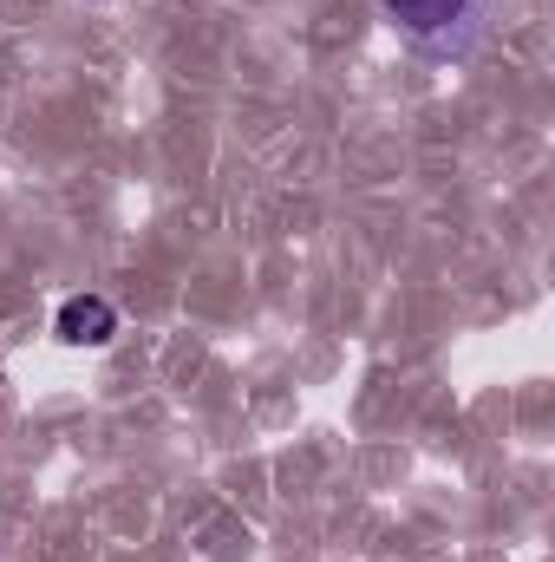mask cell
Instances as JSON below:
<instances>
[{"label": "cell", "instance_id": "1", "mask_svg": "<svg viewBox=\"0 0 555 562\" xmlns=\"http://www.w3.org/2000/svg\"><path fill=\"white\" fill-rule=\"evenodd\" d=\"M490 0H380V20L406 33L424 59H471Z\"/></svg>", "mask_w": 555, "mask_h": 562}, {"label": "cell", "instance_id": "2", "mask_svg": "<svg viewBox=\"0 0 555 562\" xmlns=\"http://www.w3.org/2000/svg\"><path fill=\"white\" fill-rule=\"evenodd\" d=\"M53 334H59L66 347H105V340L118 334V307H112L105 294H72V301H59Z\"/></svg>", "mask_w": 555, "mask_h": 562}]
</instances>
